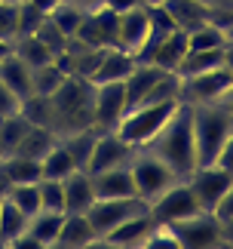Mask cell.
<instances>
[{
    "label": "cell",
    "mask_w": 233,
    "mask_h": 249,
    "mask_svg": "<svg viewBox=\"0 0 233 249\" xmlns=\"http://www.w3.org/2000/svg\"><path fill=\"white\" fill-rule=\"evenodd\" d=\"M150 154H157L163 163H166L178 178H187L193 169H197V139H193V108L190 105H178V111L166 120L157 136H153L148 145Z\"/></svg>",
    "instance_id": "cell-1"
},
{
    "label": "cell",
    "mask_w": 233,
    "mask_h": 249,
    "mask_svg": "<svg viewBox=\"0 0 233 249\" xmlns=\"http://www.w3.org/2000/svg\"><path fill=\"white\" fill-rule=\"evenodd\" d=\"M50 108H52L50 129L58 139L89 129L92 126V83L77 77V74L65 77L62 86L50 95Z\"/></svg>",
    "instance_id": "cell-2"
},
{
    "label": "cell",
    "mask_w": 233,
    "mask_h": 249,
    "mask_svg": "<svg viewBox=\"0 0 233 249\" xmlns=\"http://www.w3.org/2000/svg\"><path fill=\"white\" fill-rule=\"evenodd\" d=\"M193 108V139H197V163H215L227 136L233 132V114L221 105H190Z\"/></svg>",
    "instance_id": "cell-3"
},
{
    "label": "cell",
    "mask_w": 233,
    "mask_h": 249,
    "mask_svg": "<svg viewBox=\"0 0 233 249\" xmlns=\"http://www.w3.org/2000/svg\"><path fill=\"white\" fill-rule=\"evenodd\" d=\"M181 102H157V105H135L123 114V120L116 123V136L129 142L132 148H144L157 132L166 126V120L178 111Z\"/></svg>",
    "instance_id": "cell-4"
},
{
    "label": "cell",
    "mask_w": 233,
    "mask_h": 249,
    "mask_svg": "<svg viewBox=\"0 0 233 249\" xmlns=\"http://www.w3.org/2000/svg\"><path fill=\"white\" fill-rule=\"evenodd\" d=\"M129 172H132V181H135V194H138L144 203L157 200L172 181H178V176H175L157 154H150L148 148H135V154L129 160Z\"/></svg>",
    "instance_id": "cell-5"
},
{
    "label": "cell",
    "mask_w": 233,
    "mask_h": 249,
    "mask_svg": "<svg viewBox=\"0 0 233 249\" xmlns=\"http://www.w3.org/2000/svg\"><path fill=\"white\" fill-rule=\"evenodd\" d=\"M175 237H178L181 249H221L224 246V234H221V218L215 213H197L181 222L169 225Z\"/></svg>",
    "instance_id": "cell-6"
},
{
    "label": "cell",
    "mask_w": 233,
    "mask_h": 249,
    "mask_svg": "<svg viewBox=\"0 0 233 249\" xmlns=\"http://www.w3.org/2000/svg\"><path fill=\"white\" fill-rule=\"evenodd\" d=\"M138 213H148V203L141 197H95L92 206L86 209V218H89V225L95 228V234L101 240L120 222H126V218H132Z\"/></svg>",
    "instance_id": "cell-7"
},
{
    "label": "cell",
    "mask_w": 233,
    "mask_h": 249,
    "mask_svg": "<svg viewBox=\"0 0 233 249\" xmlns=\"http://www.w3.org/2000/svg\"><path fill=\"white\" fill-rule=\"evenodd\" d=\"M126 108V86L123 80H108V83H92V126L99 132L116 129V123L123 120Z\"/></svg>",
    "instance_id": "cell-8"
},
{
    "label": "cell",
    "mask_w": 233,
    "mask_h": 249,
    "mask_svg": "<svg viewBox=\"0 0 233 249\" xmlns=\"http://www.w3.org/2000/svg\"><path fill=\"white\" fill-rule=\"evenodd\" d=\"M148 209H150V215L157 218V222H163V225H172V222H181V218H187V215L202 213L197 197H193V191H190V185H187V178L172 181L157 200H150Z\"/></svg>",
    "instance_id": "cell-9"
},
{
    "label": "cell",
    "mask_w": 233,
    "mask_h": 249,
    "mask_svg": "<svg viewBox=\"0 0 233 249\" xmlns=\"http://www.w3.org/2000/svg\"><path fill=\"white\" fill-rule=\"evenodd\" d=\"M230 83H233V74L224 65H218L212 71H202V74L181 77V102L184 105H215L230 89Z\"/></svg>",
    "instance_id": "cell-10"
},
{
    "label": "cell",
    "mask_w": 233,
    "mask_h": 249,
    "mask_svg": "<svg viewBox=\"0 0 233 249\" xmlns=\"http://www.w3.org/2000/svg\"><path fill=\"white\" fill-rule=\"evenodd\" d=\"M230 181H233V172H227L224 166H218V163L197 166L187 176V185H190V191H193V197H197V203H200L202 213H215L218 203H221V197L227 194Z\"/></svg>",
    "instance_id": "cell-11"
},
{
    "label": "cell",
    "mask_w": 233,
    "mask_h": 249,
    "mask_svg": "<svg viewBox=\"0 0 233 249\" xmlns=\"http://www.w3.org/2000/svg\"><path fill=\"white\" fill-rule=\"evenodd\" d=\"M116 18H120V13H114V9L99 3L92 9H86V16H83V22H80L74 37L83 40L86 46L111 50V46H116Z\"/></svg>",
    "instance_id": "cell-12"
},
{
    "label": "cell",
    "mask_w": 233,
    "mask_h": 249,
    "mask_svg": "<svg viewBox=\"0 0 233 249\" xmlns=\"http://www.w3.org/2000/svg\"><path fill=\"white\" fill-rule=\"evenodd\" d=\"M135 154V148L129 145V142H123L116 132H99L95 136V145H92V154L89 160H86V172H101V169H111V166H123L129 163Z\"/></svg>",
    "instance_id": "cell-13"
},
{
    "label": "cell",
    "mask_w": 233,
    "mask_h": 249,
    "mask_svg": "<svg viewBox=\"0 0 233 249\" xmlns=\"http://www.w3.org/2000/svg\"><path fill=\"white\" fill-rule=\"evenodd\" d=\"M153 225H157V218H153L150 209H148V213H138V215L120 222L114 231L104 234L95 246H108V249H141L144 237H148V231H150Z\"/></svg>",
    "instance_id": "cell-14"
},
{
    "label": "cell",
    "mask_w": 233,
    "mask_h": 249,
    "mask_svg": "<svg viewBox=\"0 0 233 249\" xmlns=\"http://www.w3.org/2000/svg\"><path fill=\"white\" fill-rule=\"evenodd\" d=\"M148 31H150V16H148V6H135V9H126L116 18V46L132 55H138V50L148 40Z\"/></svg>",
    "instance_id": "cell-15"
},
{
    "label": "cell",
    "mask_w": 233,
    "mask_h": 249,
    "mask_svg": "<svg viewBox=\"0 0 233 249\" xmlns=\"http://www.w3.org/2000/svg\"><path fill=\"white\" fill-rule=\"evenodd\" d=\"M95 243H99V234L89 225L86 213H65L62 215V228H58L52 249H92Z\"/></svg>",
    "instance_id": "cell-16"
},
{
    "label": "cell",
    "mask_w": 233,
    "mask_h": 249,
    "mask_svg": "<svg viewBox=\"0 0 233 249\" xmlns=\"http://www.w3.org/2000/svg\"><path fill=\"white\" fill-rule=\"evenodd\" d=\"M89 176H92L95 197H138L135 194V181H132L129 163L101 169V172H89Z\"/></svg>",
    "instance_id": "cell-17"
},
{
    "label": "cell",
    "mask_w": 233,
    "mask_h": 249,
    "mask_svg": "<svg viewBox=\"0 0 233 249\" xmlns=\"http://www.w3.org/2000/svg\"><path fill=\"white\" fill-rule=\"evenodd\" d=\"M65 188V213H86L95 200V188H92V176L86 169H71L62 178Z\"/></svg>",
    "instance_id": "cell-18"
},
{
    "label": "cell",
    "mask_w": 233,
    "mask_h": 249,
    "mask_svg": "<svg viewBox=\"0 0 233 249\" xmlns=\"http://www.w3.org/2000/svg\"><path fill=\"white\" fill-rule=\"evenodd\" d=\"M0 83H6L18 95V102H22L34 92V68L28 62H22L16 53H9L0 59Z\"/></svg>",
    "instance_id": "cell-19"
},
{
    "label": "cell",
    "mask_w": 233,
    "mask_h": 249,
    "mask_svg": "<svg viewBox=\"0 0 233 249\" xmlns=\"http://www.w3.org/2000/svg\"><path fill=\"white\" fill-rule=\"evenodd\" d=\"M166 13L175 18V25L181 28V31H193V28L206 25V22H215V9L200 3V0H166Z\"/></svg>",
    "instance_id": "cell-20"
},
{
    "label": "cell",
    "mask_w": 233,
    "mask_h": 249,
    "mask_svg": "<svg viewBox=\"0 0 233 249\" xmlns=\"http://www.w3.org/2000/svg\"><path fill=\"white\" fill-rule=\"evenodd\" d=\"M0 176H3L6 185H28V181L43 178V166H40V160H31L22 154H6V157H0Z\"/></svg>",
    "instance_id": "cell-21"
},
{
    "label": "cell",
    "mask_w": 233,
    "mask_h": 249,
    "mask_svg": "<svg viewBox=\"0 0 233 249\" xmlns=\"http://www.w3.org/2000/svg\"><path fill=\"white\" fill-rule=\"evenodd\" d=\"M135 55L132 53H126L120 50V46H111V50H104L101 55V65H99V71H95V77L92 83H108V80H126L129 77V71L135 68Z\"/></svg>",
    "instance_id": "cell-22"
},
{
    "label": "cell",
    "mask_w": 233,
    "mask_h": 249,
    "mask_svg": "<svg viewBox=\"0 0 233 249\" xmlns=\"http://www.w3.org/2000/svg\"><path fill=\"white\" fill-rule=\"evenodd\" d=\"M187 50H190V46H187V31L175 28L166 40L153 50L150 65H157V68H163V71H178V65H181L184 55H187Z\"/></svg>",
    "instance_id": "cell-23"
},
{
    "label": "cell",
    "mask_w": 233,
    "mask_h": 249,
    "mask_svg": "<svg viewBox=\"0 0 233 249\" xmlns=\"http://www.w3.org/2000/svg\"><path fill=\"white\" fill-rule=\"evenodd\" d=\"M58 142V136L52 129H46V126H31L25 132V139L16 145L13 154H22V157H31V160H43V154L50 151L52 145Z\"/></svg>",
    "instance_id": "cell-24"
},
{
    "label": "cell",
    "mask_w": 233,
    "mask_h": 249,
    "mask_svg": "<svg viewBox=\"0 0 233 249\" xmlns=\"http://www.w3.org/2000/svg\"><path fill=\"white\" fill-rule=\"evenodd\" d=\"M224 62V50H187V55L181 59L178 65V77H190V74H202V71H212Z\"/></svg>",
    "instance_id": "cell-25"
},
{
    "label": "cell",
    "mask_w": 233,
    "mask_h": 249,
    "mask_svg": "<svg viewBox=\"0 0 233 249\" xmlns=\"http://www.w3.org/2000/svg\"><path fill=\"white\" fill-rule=\"evenodd\" d=\"M227 40H230L227 28H221L218 22H206V25L187 31V46L190 50H224Z\"/></svg>",
    "instance_id": "cell-26"
},
{
    "label": "cell",
    "mask_w": 233,
    "mask_h": 249,
    "mask_svg": "<svg viewBox=\"0 0 233 249\" xmlns=\"http://www.w3.org/2000/svg\"><path fill=\"white\" fill-rule=\"evenodd\" d=\"M62 215L65 213H46V209L34 213L28 218V234H34L43 249H52L55 237H58V228H62Z\"/></svg>",
    "instance_id": "cell-27"
},
{
    "label": "cell",
    "mask_w": 233,
    "mask_h": 249,
    "mask_svg": "<svg viewBox=\"0 0 233 249\" xmlns=\"http://www.w3.org/2000/svg\"><path fill=\"white\" fill-rule=\"evenodd\" d=\"M22 231H28V215L13 203V200L3 197V203H0V243H3V249Z\"/></svg>",
    "instance_id": "cell-28"
},
{
    "label": "cell",
    "mask_w": 233,
    "mask_h": 249,
    "mask_svg": "<svg viewBox=\"0 0 233 249\" xmlns=\"http://www.w3.org/2000/svg\"><path fill=\"white\" fill-rule=\"evenodd\" d=\"M31 129V123H28L22 114H9V117H0V157L13 154L16 145L25 139V132Z\"/></svg>",
    "instance_id": "cell-29"
},
{
    "label": "cell",
    "mask_w": 233,
    "mask_h": 249,
    "mask_svg": "<svg viewBox=\"0 0 233 249\" xmlns=\"http://www.w3.org/2000/svg\"><path fill=\"white\" fill-rule=\"evenodd\" d=\"M40 166H43V178H58L62 181L71 169H80L74 163V157L67 154V148L62 145V142H55V145L43 154V160H40Z\"/></svg>",
    "instance_id": "cell-30"
},
{
    "label": "cell",
    "mask_w": 233,
    "mask_h": 249,
    "mask_svg": "<svg viewBox=\"0 0 233 249\" xmlns=\"http://www.w3.org/2000/svg\"><path fill=\"white\" fill-rule=\"evenodd\" d=\"M13 53L18 55L22 62H28L31 68H40V65L52 62V53L43 46V40L37 34H28V37H16L13 40Z\"/></svg>",
    "instance_id": "cell-31"
},
{
    "label": "cell",
    "mask_w": 233,
    "mask_h": 249,
    "mask_svg": "<svg viewBox=\"0 0 233 249\" xmlns=\"http://www.w3.org/2000/svg\"><path fill=\"white\" fill-rule=\"evenodd\" d=\"M95 136H99V129L95 126H89V129H80V132H71V136H62L58 142L67 148V154L74 157V163L77 166H86V160H89V154H92V145H95Z\"/></svg>",
    "instance_id": "cell-32"
},
{
    "label": "cell",
    "mask_w": 233,
    "mask_h": 249,
    "mask_svg": "<svg viewBox=\"0 0 233 249\" xmlns=\"http://www.w3.org/2000/svg\"><path fill=\"white\" fill-rule=\"evenodd\" d=\"M3 197L13 200L28 218H31L34 213H40V188H37V181H28V185H6Z\"/></svg>",
    "instance_id": "cell-33"
},
{
    "label": "cell",
    "mask_w": 233,
    "mask_h": 249,
    "mask_svg": "<svg viewBox=\"0 0 233 249\" xmlns=\"http://www.w3.org/2000/svg\"><path fill=\"white\" fill-rule=\"evenodd\" d=\"M83 16H86L83 6L71 3V0H62V3H58L52 13H50V22H52L65 37H74L77 28H80V22H83Z\"/></svg>",
    "instance_id": "cell-34"
},
{
    "label": "cell",
    "mask_w": 233,
    "mask_h": 249,
    "mask_svg": "<svg viewBox=\"0 0 233 249\" xmlns=\"http://www.w3.org/2000/svg\"><path fill=\"white\" fill-rule=\"evenodd\" d=\"M40 188V209L46 213H65V188L58 178H40L37 181Z\"/></svg>",
    "instance_id": "cell-35"
},
{
    "label": "cell",
    "mask_w": 233,
    "mask_h": 249,
    "mask_svg": "<svg viewBox=\"0 0 233 249\" xmlns=\"http://www.w3.org/2000/svg\"><path fill=\"white\" fill-rule=\"evenodd\" d=\"M65 74L55 68V62H46L40 68H34V92L37 95H52L58 86H62Z\"/></svg>",
    "instance_id": "cell-36"
},
{
    "label": "cell",
    "mask_w": 233,
    "mask_h": 249,
    "mask_svg": "<svg viewBox=\"0 0 233 249\" xmlns=\"http://www.w3.org/2000/svg\"><path fill=\"white\" fill-rule=\"evenodd\" d=\"M43 13L37 6H31L28 0H18V34L16 37H28V34H37L43 25Z\"/></svg>",
    "instance_id": "cell-37"
},
{
    "label": "cell",
    "mask_w": 233,
    "mask_h": 249,
    "mask_svg": "<svg viewBox=\"0 0 233 249\" xmlns=\"http://www.w3.org/2000/svg\"><path fill=\"white\" fill-rule=\"evenodd\" d=\"M141 249H181V246H178V237H175L172 228L163 225V222H157L148 231V237H144Z\"/></svg>",
    "instance_id": "cell-38"
},
{
    "label": "cell",
    "mask_w": 233,
    "mask_h": 249,
    "mask_svg": "<svg viewBox=\"0 0 233 249\" xmlns=\"http://www.w3.org/2000/svg\"><path fill=\"white\" fill-rule=\"evenodd\" d=\"M18 34V3H0V40L13 43Z\"/></svg>",
    "instance_id": "cell-39"
},
{
    "label": "cell",
    "mask_w": 233,
    "mask_h": 249,
    "mask_svg": "<svg viewBox=\"0 0 233 249\" xmlns=\"http://www.w3.org/2000/svg\"><path fill=\"white\" fill-rule=\"evenodd\" d=\"M37 37L43 40V46H46V50H50L52 55H55V53H62L65 46H67V37H65V34H62V31H58V28L50 22V16L43 18V25H40V31H37Z\"/></svg>",
    "instance_id": "cell-40"
},
{
    "label": "cell",
    "mask_w": 233,
    "mask_h": 249,
    "mask_svg": "<svg viewBox=\"0 0 233 249\" xmlns=\"http://www.w3.org/2000/svg\"><path fill=\"white\" fill-rule=\"evenodd\" d=\"M16 111H18V95L6 83H0V117H9Z\"/></svg>",
    "instance_id": "cell-41"
},
{
    "label": "cell",
    "mask_w": 233,
    "mask_h": 249,
    "mask_svg": "<svg viewBox=\"0 0 233 249\" xmlns=\"http://www.w3.org/2000/svg\"><path fill=\"white\" fill-rule=\"evenodd\" d=\"M6 249H43V246H40V240H37L34 234L22 231V234L16 237V240H9V243H6Z\"/></svg>",
    "instance_id": "cell-42"
},
{
    "label": "cell",
    "mask_w": 233,
    "mask_h": 249,
    "mask_svg": "<svg viewBox=\"0 0 233 249\" xmlns=\"http://www.w3.org/2000/svg\"><path fill=\"white\" fill-rule=\"evenodd\" d=\"M215 163H218V166H224L227 172H233V132L227 136V142H224V148H221V154H218Z\"/></svg>",
    "instance_id": "cell-43"
},
{
    "label": "cell",
    "mask_w": 233,
    "mask_h": 249,
    "mask_svg": "<svg viewBox=\"0 0 233 249\" xmlns=\"http://www.w3.org/2000/svg\"><path fill=\"white\" fill-rule=\"evenodd\" d=\"M215 215H218V218H230V215H233V181H230L227 194L221 197V203H218V209H215Z\"/></svg>",
    "instance_id": "cell-44"
},
{
    "label": "cell",
    "mask_w": 233,
    "mask_h": 249,
    "mask_svg": "<svg viewBox=\"0 0 233 249\" xmlns=\"http://www.w3.org/2000/svg\"><path fill=\"white\" fill-rule=\"evenodd\" d=\"M99 3L108 6V9H114V13H126V9L141 6V0H99Z\"/></svg>",
    "instance_id": "cell-45"
},
{
    "label": "cell",
    "mask_w": 233,
    "mask_h": 249,
    "mask_svg": "<svg viewBox=\"0 0 233 249\" xmlns=\"http://www.w3.org/2000/svg\"><path fill=\"white\" fill-rule=\"evenodd\" d=\"M28 3H31V6H37V9H40L43 16H50L52 9H55L58 3H62V0H28Z\"/></svg>",
    "instance_id": "cell-46"
},
{
    "label": "cell",
    "mask_w": 233,
    "mask_h": 249,
    "mask_svg": "<svg viewBox=\"0 0 233 249\" xmlns=\"http://www.w3.org/2000/svg\"><path fill=\"white\" fill-rule=\"evenodd\" d=\"M221 234H224V246H233V215L221 218Z\"/></svg>",
    "instance_id": "cell-47"
},
{
    "label": "cell",
    "mask_w": 233,
    "mask_h": 249,
    "mask_svg": "<svg viewBox=\"0 0 233 249\" xmlns=\"http://www.w3.org/2000/svg\"><path fill=\"white\" fill-rule=\"evenodd\" d=\"M200 3L212 6L215 13H227V9H233V0H200Z\"/></svg>",
    "instance_id": "cell-48"
},
{
    "label": "cell",
    "mask_w": 233,
    "mask_h": 249,
    "mask_svg": "<svg viewBox=\"0 0 233 249\" xmlns=\"http://www.w3.org/2000/svg\"><path fill=\"white\" fill-rule=\"evenodd\" d=\"M215 105H221L224 111H230V114H233V83H230V89H227L224 95H221V99H218Z\"/></svg>",
    "instance_id": "cell-49"
},
{
    "label": "cell",
    "mask_w": 233,
    "mask_h": 249,
    "mask_svg": "<svg viewBox=\"0 0 233 249\" xmlns=\"http://www.w3.org/2000/svg\"><path fill=\"white\" fill-rule=\"evenodd\" d=\"M221 65L233 74V40H227V46H224V62H221Z\"/></svg>",
    "instance_id": "cell-50"
},
{
    "label": "cell",
    "mask_w": 233,
    "mask_h": 249,
    "mask_svg": "<svg viewBox=\"0 0 233 249\" xmlns=\"http://www.w3.org/2000/svg\"><path fill=\"white\" fill-rule=\"evenodd\" d=\"M71 3L83 6V9H92V6H99V0H71Z\"/></svg>",
    "instance_id": "cell-51"
},
{
    "label": "cell",
    "mask_w": 233,
    "mask_h": 249,
    "mask_svg": "<svg viewBox=\"0 0 233 249\" xmlns=\"http://www.w3.org/2000/svg\"><path fill=\"white\" fill-rule=\"evenodd\" d=\"M9 53H13V43H9V40H0V59L9 55Z\"/></svg>",
    "instance_id": "cell-52"
},
{
    "label": "cell",
    "mask_w": 233,
    "mask_h": 249,
    "mask_svg": "<svg viewBox=\"0 0 233 249\" xmlns=\"http://www.w3.org/2000/svg\"><path fill=\"white\" fill-rule=\"evenodd\" d=\"M144 6H160V3H166V0H141Z\"/></svg>",
    "instance_id": "cell-53"
},
{
    "label": "cell",
    "mask_w": 233,
    "mask_h": 249,
    "mask_svg": "<svg viewBox=\"0 0 233 249\" xmlns=\"http://www.w3.org/2000/svg\"><path fill=\"white\" fill-rule=\"evenodd\" d=\"M0 3H18V0H0Z\"/></svg>",
    "instance_id": "cell-54"
},
{
    "label": "cell",
    "mask_w": 233,
    "mask_h": 249,
    "mask_svg": "<svg viewBox=\"0 0 233 249\" xmlns=\"http://www.w3.org/2000/svg\"><path fill=\"white\" fill-rule=\"evenodd\" d=\"M0 203H3V188H0Z\"/></svg>",
    "instance_id": "cell-55"
},
{
    "label": "cell",
    "mask_w": 233,
    "mask_h": 249,
    "mask_svg": "<svg viewBox=\"0 0 233 249\" xmlns=\"http://www.w3.org/2000/svg\"><path fill=\"white\" fill-rule=\"evenodd\" d=\"M0 246H3V243H0Z\"/></svg>",
    "instance_id": "cell-56"
}]
</instances>
